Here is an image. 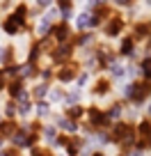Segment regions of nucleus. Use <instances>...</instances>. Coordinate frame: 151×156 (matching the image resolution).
Wrapping results in <instances>:
<instances>
[{
  "label": "nucleus",
  "instance_id": "f257e3e1",
  "mask_svg": "<svg viewBox=\"0 0 151 156\" xmlns=\"http://www.w3.org/2000/svg\"><path fill=\"white\" fill-rule=\"evenodd\" d=\"M126 99H128V103H133V106H142L144 101L151 99V83H146L142 78L133 80V83L126 87Z\"/></svg>",
  "mask_w": 151,
  "mask_h": 156
},
{
  "label": "nucleus",
  "instance_id": "f03ea898",
  "mask_svg": "<svg viewBox=\"0 0 151 156\" xmlns=\"http://www.w3.org/2000/svg\"><path fill=\"white\" fill-rule=\"evenodd\" d=\"M124 30H126V19H124V14H117V12H115L105 23H103V34H105L108 39L122 37Z\"/></svg>",
  "mask_w": 151,
  "mask_h": 156
},
{
  "label": "nucleus",
  "instance_id": "7ed1b4c3",
  "mask_svg": "<svg viewBox=\"0 0 151 156\" xmlns=\"http://www.w3.org/2000/svg\"><path fill=\"white\" fill-rule=\"evenodd\" d=\"M135 131H137L135 151H146V149H151V119H149V117H144V119L137 124Z\"/></svg>",
  "mask_w": 151,
  "mask_h": 156
},
{
  "label": "nucleus",
  "instance_id": "20e7f679",
  "mask_svg": "<svg viewBox=\"0 0 151 156\" xmlns=\"http://www.w3.org/2000/svg\"><path fill=\"white\" fill-rule=\"evenodd\" d=\"M0 25H2V32L9 34V37H16V34L23 32V25H21V23H19V21H16L12 14H7L5 19H2V23H0Z\"/></svg>",
  "mask_w": 151,
  "mask_h": 156
},
{
  "label": "nucleus",
  "instance_id": "39448f33",
  "mask_svg": "<svg viewBox=\"0 0 151 156\" xmlns=\"http://www.w3.org/2000/svg\"><path fill=\"white\" fill-rule=\"evenodd\" d=\"M135 48H137V41L131 37V34H126V37H122V41H119V51L117 53L122 55V58H133Z\"/></svg>",
  "mask_w": 151,
  "mask_h": 156
},
{
  "label": "nucleus",
  "instance_id": "423d86ee",
  "mask_svg": "<svg viewBox=\"0 0 151 156\" xmlns=\"http://www.w3.org/2000/svg\"><path fill=\"white\" fill-rule=\"evenodd\" d=\"M92 92H94V97H108V94L112 92V80H110V78H105V76L96 78Z\"/></svg>",
  "mask_w": 151,
  "mask_h": 156
},
{
  "label": "nucleus",
  "instance_id": "0eeeda50",
  "mask_svg": "<svg viewBox=\"0 0 151 156\" xmlns=\"http://www.w3.org/2000/svg\"><path fill=\"white\" fill-rule=\"evenodd\" d=\"M140 73H142V80H146V83H151V55H144L140 62Z\"/></svg>",
  "mask_w": 151,
  "mask_h": 156
},
{
  "label": "nucleus",
  "instance_id": "6e6552de",
  "mask_svg": "<svg viewBox=\"0 0 151 156\" xmlns=\"http://www.w3.org/2000/svg\"><path fill=\"white\" fill-rule=\"evenodd\" d=\"M7 90V76H5V71L0 69V92H5Z\"/></svg>",
  "mask_w": 151,
  "mask_h": 156
},
{
  "label": "nucleus",
  "instance_id": "1a4fd4ad",
  "mask_svg": "<svg viewBox=\"0 0 151 156\" xmlns=\"http://www.w3.org/2000/svg\"><path fill=\"white\" fill-rule=\"evenodd\" d=\"M89 156H105V154H103V151H92Z\"/></svg>",
  "mask_w": 151,
  "mask_h": 156
}]
</instances>
